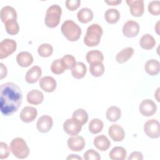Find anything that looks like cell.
Returning <instances> with one entry per match:
<instances>
[{"label": "cell", "mask_w": 160, "mask_h": 160, "mask_svg": "<svg viewBox=\"0 0 160 160\" xmlns=\"http://www.w3.org/2000/svg\"><path fill=\"white\" fill-rule=\"evenodd\" d=\"M146 72L151 76L157 75L160 70L159 62L154 59H151L146 61L144 65Z\"/></svg>", "instance_id": "7402d4cb"}, {"label": "cell", "mask_w": 160, "mask_h": 160, "mask_svg": "<svg viewBox=\"0 0 160 160\" xmlns=\"http://www.w3.org/2000/svg\"><path fill=\"white\" fill-rule=\"evenodd\" d=\"M38 111L32 106H25L22 108L20 112L19 118L21 120L26 123L33 121L37 117Z\"/></svg>", "instance_id": "7c38bea8"}, {"label": "cell", "mask_w": 160, "mask_h": 160, "mask_svg": "<svg viewBox=\"0 0 160 160\" xmlns=\"http://www.w3.org/2000/svg\"><path fill=\"white\" fill-rule=\"evenodd\" d=\"M62 34L69 41H77L81 35V28L72 20H66L61 28Z\"/></svg>", "instance_id": "3957f363"}, {"label": "cell", "mask_w": 160, "mask_h": 160, "mask_svg": "<svg viewBox=\"0 0 160 160\" xmlns=\"http://www.w3.org/2000/svg\"><path fill=\"white\" fill-rule=\"evenodd\" d=\"M145 134L149 138L157 139L160 136L159 122L155 119L148 120L144 125Z\"/></svg>", "instance_id": "52a82bcc"}, {"label": "cell", "mask_w": 160, "mask_h": 160, "mask_svg": "<svg viewBox=\"0 0 160 160\" xmlns=\"http://www.w3.org/2000/svg\"><path fill=\"white\" fill-rule=\"evenodd\" d=\"M139 110L142 115L149 117L156 113L157 111V106L151 99H146L140 103Z\"/></svg>", "instance_id": "9c48e42d"}, {"label": "cell", "mask_w": 160, "mask_h": 160, "mask_svg": "<svg viewBox=\"0 0 160 160\" xmlns=\"http://www.w3.org/2000/svg\"><path fill=\"white\" fill-rule=\"evenodd\" d=\"M148 11L154 16H158L160 14V1H152L148 4Z\"/></svg>", "instance_id": "74e56055"}, {"label": "cell", "mask_w": 160, "mask_h": 160, "mask_svg": "<svg viewBox=\"0 0 160 160\" xmlns=\"http://www.w3.org/2000/svg\"><path fill=\"white\" fill-rule=\"evenodd\" d=\"M94 146L101 151H105L111 146V142L104 134L96 136L93 141Z\"/></svg>", "instance_id": "44dd1931"}, {"label": "cell", "mask_w": 160, "mask_h": 160, "mask_svg": "<svg viewBox=\"0 0 160 160\" xmlns=\"http://www.w3.org/2000/svg\"><path fill=\"white\" fill-rule=\"evenodd\" d=\"M104 18L107 22L109 24H115L120 18V13L116 9H108L105 12Z\"/></svg>", "instance_id": "f546056e"}, {"label": "cell", "mask_w": 160, "mask_h": 160, "mask_svg": "<svg viewBox=\"0 0 160 160\" xmlns=\"http://www.w3.org/2000/svg\"><path fill=\"white\" fill-rule=\"evenodd\" d=\"M1 20L2 22L5 23L9 20L17 19V12L15 9L9 6H4L0 12Z\"/></svg>", "instance_id": "ac0fdd59"}, {"label": "cell", "mask_w": 160, "mask_h": 160, "mask_svg": "<svg viewBox=\"0 0 160 160\" xmlns=\"http://www.w3.org/2000/svg\"><path fill=\"white\" fill-rule=\"evenodd\" d=\"M89 71L92 76L98 78L101 76L104 72V66L102 62H94L90 64Z\"/></svg>", "instance_id": "1f68e13d"}, {"label": "cell", "mask_w": 160, "mask_h": 160, "mask_svg": "<svg viewBox=\"0 0 160 160\" xmlns=\"http://www.w3.org/2000/svg\"><path fill=\"white\" fill-rule=\"evenodd\" d=\"M82 124L74 118L68 119L63 123V129L70 136H76L81 131Z\"/></svg>", "instance_id": "ba28073f"}, {"label": "cell", "mask_w": 160, "mask_h": 160, "mask_svg": "<svg viewBox=\"0 0 160 160\" xmlns=\"http://www.w3.org/2000/svg\"><path fill=\"white\" fill-rule=\"evenodd\" d=\"M16 42L11 39H4L0 42V59L8 58L16 49Z\"/></svg>", "instance_id": "8992f818"}, {"label": "cell", "mask_w": 160, "mask_h": 160, "mask_svg": "<svg viewBox=\"0 0 160 160\" xmlns=\"http://www.w3.org/2000/svg\"><path fill=\"white\" fill-rule=\"evenodd\" d=\"M6 32L10 35H16L19 30V24L16 19L9 20L4 23Z\"/></svg>", "instance_id": "836d02e7"}, {"label": "cell", "mask_w": 160, "mask_h": 160, "mask_svg": "<svg viewBox=\"0 0 160 160\" xmlns=\"http://www.w3.org/2000/svg\"><path fill=\"white\" fill-rule=\"evenodd\" d=\"M38 52L40 56L42 58H48L52 55L53 52V48L48 43H43L38 47Z\"/></svg>", "instance_id": "e575fe53"}, {"label": "cell", "mask_w": 160, "mask_h": 160, "mask_svg": "<svg viewBox=\"0 0 160 160\" xmlns=\"http://www.w3.org/2000/svg\"><path fill=\"white\" fill-rule=\"evenodd\" d=\"M0 65H1V77H0V79H2V78H4V77L6 76L8 71H7L6 67L2 63H0Z\"/></svg>", "instance_id": "7bdbcfd3"}, {"label": "cell", "mask_w": 160, "mask_h": 160, "mask_svg": "<svg viewBox=\"0 0 160 160\" xmlns=\"http://www.w3.org/2000/svg\"><path fill=\"white\" fill-rule=\"evenodd\" d=\"M84 159L85 160H100L99 154L93 149L88 150L84 154Z\"/></svg>", "instance_id": "f35d334b"}, {"label": "cell", "mask_w": 160, "mask_h": 160, "mask_svg": "<svg viewBox=\"0 0 160 160\" xmlns=\"http://www.w3.org/2000/svg\"><path fill=\"white\" fill-rule=\"evenodd\" d=\"M77 18L79 22L88 23L93 19V12L89 8H83L78 12Z\"/></svg>", "instance_id": "484cf974"}, {"label": "cell", "mask_w": 160, "mask_h": 160, "mask_svg": "<svg viewBox=\"0 0 160 160\" xmlns=\"http://www.w3.org/2000/svg\"><path fill=\"white\" fill-rule=\"evenodd\" d=\"M12 154L18 159H25L29 154V149L26 141L21 138L13 139L9 146Z\"/></svg>", "instance_id": "277c9868"}, {"label": "cell", "mask_w": 160, "mask_h": 160, "mask_svg": "<svg viewBox=\"0 0 160 160\" xmlns=\"http://www.w3.org/2000/svg\"><path fill=\"white\" fill-rule=\"evenodd\" d=\"M62 14V9L58 4H53L49 6L46 12L44 22L45 24L51 28H54L59 24Z\"/></svg>", "instance_id": "5b68a950"}, {"label": "cell", "mask_w": 160, "mask_h": 160, "mask_svg": "<svg viewBox=\"0 0 160 160\" xmlns=\"http://www.w3.org/2000/svg\"><path fill=\"white\" fill-rule=\"evenodd\" d=\"M26 99L28 102L31 104L38 105L43 101L44 95L38 89H32L29 91L27 94Z\"/></svg>", "instance_id": "d6986e66"}, {"label": "cell", "mask_w": 160, "mask_h": 160, "mask_svg": "<svg viewBox=\"0 0 160 160\" xmlns=\"http://www.w3.org/2000/svg\"><path fill=\"white\" fill-rule=\"evenodd\" d=\"M9 150L8 144L4 142H0V159L7 158L9 155Z\"/></svg>", "instance_id": "60d3db41"}, {"label": "cell", "mask_w": 160, "mask_h": 160, "mask_svg": "<svg viewBox=\"0 0 160 160\" xmlns=\"http://www.w3.org/2000/svg\"><path fill=\"white\" fill-rule=\"evenodd\" d=\"M127 155L126 150L121 146H116L113 148L109 153V156L112 160H124Z\"/></svg>", "instance_id": "d4e9b609"}, {"label": "cell", "mask_w": 160, "mask_h": 160, "mask_svg": "<svg viewBox=\"0 0 160 160\" xmlns=\"http://www.w3.org/2000/svg\"><path fill=\"white\" fill-rule=\"evenodd\" d=\"M134 49L131 47H127L119 51L116 56V60L119 64H123L128 61L133 55Z\"/></svg>", "instance_id": "603a6c76"}, {"label": "cell", "mask_w": 160, "mask_h": 160, "mask_svg": "<svg viewBox=\"0 0 160 160\" xmlns=\"http://www.w3.org/2000/svg\"><path fill=\"white\" fill-rule=\"evenodd\" d=\"M16 61L20 66L27 68L33 62V57L31 53L27 51H22L18 54Z\"/></svg>", "instance_id": "ffe728a7"}, {"label": "cell", "mask_w": 160, "mask_h": 160, "mask_svg": "<svg viewBox=\"0 0 160 160\" xmlns=\"http://www.w3.org/2000/svg\"><path fill=\"white\" fill-rule=\"evenodd\" d=\"M103 31L101 26L98 24H92L86 31L84 38V42L88 47H93L99 44Z\"/></svg>", "instance_id": "7a4b0ae2"}, {"label": "cell", "mask_w": 160, "mask_h": 160, "mask_svg": "<svg viewBox=\"0 0 160 160\" xmlns=\"http://www.w3.org/2000/svg\"><path fill=\"white\" fill-rule=\"evenodd\" d=\"M40 88L47 92H53L57 86V83L56 80L51 76H46L42 77L39 82Z\"/></svg>", "instance_id": "2e32d148"}, {"label": "cell", "mask_w": 160, "mask_h": 160, "mask_svg": "<svg viewBox=\"0 0 160 160\" xmlns=\"http://www.w3.org/2000/svg\"><path fill=\"white\" fill-rule=\"evenodd\" d=\"M126 3L130 8V12L134 17H141L144 10L142 0H127Z\"/></svg>", "instance_id": "8fae6325"}, {"label": "cell", "mask_w": 160, "mask_h": 160, "mask_svg": "<svg viewBox=\"0 0 160 160\" xmlns=\"http://www.w3.org/2000/svg\"><path fill=\"white\" fill-rule=\"evenodd\" d=\"M52 125V118L48 115H43L38 119L36 123V128L39 132L45 133L51 129Z\"/></svg>", "instance_id": "4fadbf2b"}, {"label": "cell", "mask_w": 160, "mask_h": 160, "mask_svg": "<svg viewBox=\"0 0 160 160\" xmlns=\"http://www.w3.org/2000/svg\"><path fill=\"white\" fill-rule=\"evenodd\" d=\"M128 160H132V159H138V160H142L143 159V155L141 152H138V151H134L129 156L128 158Z\"/></svg>", "instance_id": "b9f144b4"}, {"label": "cell", "mask_w": 160, "mask_h": 160, "mask_svg": "<svg viewBox=\"0 0 160 160\" xmlns=\"http://www.w3.org/2000/svg\"><path fill=\"white\" fill-rule=\"evenodd\" d=\"M86 71V66L82 62H77L71 68L72 76L76 79H81L84 78Z\"/></svg>", "instance_id": "cb8c5ba5"}, {"label": "cell", "mask_w": 160, "mask_h": 160, "mask_svg": "<svg viewBox=\"0 0 160 160\" xmlns=\"http://www.w3.org/2000/svg\"><path fill=\"white\" fill-rule=\"evenodd\" d=\"M106 3H107L109 5L111 6H116L121 2V1L120 0H116V1H104Z\"/></svg>", "instance_id": "ee69618b"}, {"label": "cell", "mask_w": 160, "mask_h": 160, "mask_svg": "<svg viewBox=\"0 0 160 160\" xmlns=\"http://www.w3.org/2000/svg\"><path fill=\"white\" fill-rule=\"evenodd\" d=\"M106 116L107 119L111 122H116L121 116V109L115 106H110L106 111Z\"/></svg>", "instance_id": "f1b7e54d"}, {"label": "cell", "mask_w": 160, "mask_h": 160, "mask_svg": "<svg viewBox=\"0 0 160 160\" xmlns=\"http://www.w3.org/2000/svg\"><path fill=\"white\" fill-rule=\"evenodd\" d=\"M66 6L69 11H73L76 10L81 4V1L79 0H67L65 2Z\"/></svg>", "instance_id": "ab89813d"}, {"label": "cell", "mask_w": 160, "mask_h": 160, "mask_svg": "<svg viewBox=\"0 0 160 160\" xmlns=\"http://www.w3.org/2000/svg\"><path fill=\"white\" fill-rule=\"evenodd\" d=\"M42 74L41 68L38 66H34L26 72L25 76L26 81L29 84L36 82L40 78Z\"/></svg>", "instance_id": "e0dca14e"}, {"label": "cell", "mask_w": 160, "mask_h": 160, "mask_svg": "<svg viewBox=\"0 0 160 160\" xmlns=\"http://www.w3.org/2000/svg\"><path fill=\"white\" fill-rule=\"evenodd\" d=\"M67 159H80L81 160L82 158L79 156H78L76 154H70L69 156H68L66 158Z\"/></svg>", "instance_id": "f6af8a7d"}, {"label": "cell", "mask_w": 160, "mask_h": 160, "mask_svg": "<svg viewBox=\"0 0 160 160\" xmlns=\"http://www.w3.org/2000/svg\"><path fill=\"white\" fill-rule=\"evenodd\" d=\"M86 59L89 64L98 62H102L104 60L103 54L99 50H91L87 52Z\"/></svg>", "instance_id": "83f0119b"}, {"label": "cell", "mask_w": 160, "mask_h": 160, "mask_svg": "<svg viewBox=\"0 0 160 160\" xmlns=\"http://www.w3.org/2000/svg\"><path fill=\"white\" fill-rule=\"evenodd\" d=\"M72 118L83 125L86 124L88 120V114L84 109L79 108L73 112Z\"/></svg>", "instance_id": "d6a6232c"}, {"label": "cell", "mask_w": 160, "mask_h": 160, "mask_svg": "<svg viewBox=\"0 0 160 160\" xmlns=\"http://www.w3.org/2000/svg\"><path fill=\"white\" fill-rule=\"evenodd\" d=\"M67 144L70 150L75 152H79L84 149L86 143L85 140L82 136H75L68 138Z\"/></svg>", "instance_id": "5bb4252c"}, {"label": "cell", "mask_w": 160, "mask_h": 160, "mask_svg": "<svg viewBox=\"0 0 160 160\" xmlns=\"http://www.w3.org/2000/svg\"><path fill=\"white\" fill-rule=\"evenodd\" d=\"M108 134L114 141H121L125 136L124 129L119 124H113L108 129Z\"/></svg>", "instance_id": "9a60e30c"}, {"label": "cell", "mask_w": 160, "mask_h": 160, "mask_svg": "<svg viewBox=\"0 0 160 160\" xmlns=\"http://www.w3.org/2000/svg\"><path fill=\"white\" fill-rule=\"evenodd\" d=\"M0 109L4 116H11L21 106L22 94L15 83L8 82L1 84L0 92Z\"/></svg>", "instance_id": "6da1fadb"}, {"label": "cell", "mask_w": 160, "mask_h": 160, "mask_svg": "<svg viewBox=\"0 0 160 160\" xmlns=\"http://www.w3.org/2000/svg\"><path fill=\"white\" fill-rule=\"evenodd\" d=\"M139 31V24L133 20H129L126 22L122 28L123 34L128 38L136 37Z\"/></svg>", "instance_id": "30bf717a"}, {"label": "cell", "mask_w": 160, "mask_h": 160, "mask_svg": "<svg viewBox=\"0 0 160 160\" xmlns=\"http://www.w3.org/2000/svg\"><path fill=\"white\" fill-rule=\"evenodd\" d=\"M61 59L66 69H71L76 63L75 58L71 54H66Z\"/></svg>", "instance_id": "8d00e7d4"}, {"label": "cell", "mask_w": 160, "mask_h": 160, "mask_svg": "<svg viewBox=\"0 0 160 160\" xmlns=\"http://www.w3.org/2000/svg\"><path fill=\"white\" fill-rule=\"evenodd\" d=\"M104 126L103 122L98 119V118H94L92 119L89 123V131L92 134H97L100 132Z\"/></svg>", "instance_id": "4dcf8cb0"}, {"label": "cell", "mask_w": 160, "mask_h": 160, "mask_svg": "<svg viewBox=\"0 0 160 160\" xmlns=\"http://www.w3.org/2000/svg\"><path fill=\"white\" fill-rule=\"evenodd\" d=\"M51 70L54 74H60L64 72L66 70L61 59H57L54 60L51 66Z\"/></svg>", "instance_id": "d590c367"}, {"label": "cell", "mask_w": 160, "mask_h": 160, "mask_svg": "<svg viewBox=\"0 0 160 160\" xmlns=\"http://www.w3.org/2000/svg\"><path fill=\"white\" fill-rule=\"evenodd\" d=\"M139 44L142 49L149 50L156 45V41L153 36L149 34H144L139 40Z\"/></svg>", "instance_id": "4316f807"}]
</instances>
